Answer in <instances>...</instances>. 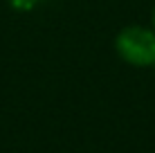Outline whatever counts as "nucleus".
I'll use <instances>...</instances> for the list:
<instances>
[{
  "instance_id": "f257e3e1",
  "label": "nucleus",
  "mask_w": 155,
  "mask_h": 153,
  "mask_svg": "<svg viewBox=\"0 0 155 153\" xmlns=\"http://www.w3.org/2000/svg\"><path fill=\"white\" fill-rule=\"evenodd\" d=\"M115 54L133 68H155V29L151 25H126L115 36Z\"/></svg>"
},
{
  "instance_id": "f03ea898",
  "label": "nucleus",
  "mask_w": 155,
  "mask_h": 153,
  "mask_svg": "<svg viewBox=\"0 0 155 153\" xmlns=\"http://www.w3.org/2000/svg\"><path fill=\"white\" fill-rule=\"evenodd\" d=\"M5 2H7L9 7L14 9V12L27 14V12H34V9H38L43 2H47V0H5Z\"/></svg>"
},
{
  "instance_id": "7ed1b4c3",
  "label": "nucleus",
  "mask_w": 155,
  "mask_h": 153,
  "mask_svg": "<svg viewBox=\"0 0 155 153\" xmlns=\"http://www.w3.org/2000/svg\"><path fill=\"white\" fill-rule=\"evenodd\" d=\"M151 27L155 29V2H153V9H151Z\"/></svg>"
}]
</instances>
